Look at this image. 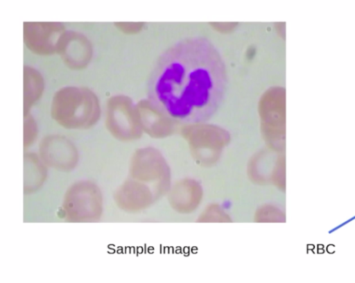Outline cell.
I'll return each mask as SVG.
<instances>
[{"label": "cell", "mask_w": 355, "mask_h": 283, "mask_svg": "<svg viewBox=\"0 0 355 283\" xmlns=\"http://www.w3.org/2000/svg\"><path fill=\"white\" fill-rule=\"evenodd\" d=\"M227 81L225 61L215 44L203 36L185 37L161 55L149 103L175 121H205L222 104Z\"/></svg>", "instance_id": "obj_1"}, {"label": "cell", "mask_w": 355, "mask_h": 283, "mask_svg": "<svg viewBox=\"0 0 355 283\" xmlns=\"http://www.w3.org/2000/svg\"><path fill=\"white\" fill-rule=\"evenodd\" d=\"M51 114L60 125L70 128H86L98 119V99L91 90L80 87H66L58 91L51 103Z\"/></svg>", "instance_id": "obj_2"}, {"label": "cell", "mask_w": 355, "mask_h": 283, "mask_svg": "<svg viewBox=\"0 0 355 283\" xmlns=\"http://www.w3.org/2000/svg\"><path fill=\"white\" fill-rule=\"evenodd\" d=\"M64 26L54 22H26L23 40L26 48L40 55L58 53L67 33Z\"/></svg>", "instance_id": "obj_3"}, {"label": "cell", "mask_w": 355, "mask_h": 283, "mask_svg": "<svg viewBox=\"0 0 355 283\" xmlns=\"http://www.w3.org/2000/svg\"><path fill=\"white\" fill-rule=\"evenodd\" d=\"M105 114L109 130L118 137L130 139L135 128V111L130 99L124 96L110 98Z\"/></svg>", "instance_id": "obj_4"}, {"label": "cell", "mask_w": 355, "mask_h": 283, "mask_svg": "<svg viewBox=\"0 0 355 283\" xmlns=\"http://www.w3.org/2000/svg\"><path fill=\"white\" fill-rule=\"evenodd\" d=\"M93 53L92 43L84 34L67 31L58 54L68 67L80 69L90 62Z\"/></svg>", "instance_id": "obj_5"}, {"label": "cell", "mask_w": 355, "mask_h": 283, "mask_svg": "<svg viewBox=\"0 0 355 283\" xmlns=\"http://www.w3.org/2000/svg\"><path fill=\"white\" fill-rule=\"evenodd\" d=\"M44 89L41 74L31 67L24 68V111L40 97Z\"/></svg>", "instance_id": "obj_6"}, {"label": "cell", "mask_w": 355, "mask_h": 283, "mask_svg": "<svg viewBox=\"0 0 355 283\" xmlns=\"http://www.w3.org/2000/svg\"><path fill=\"white\" fill-rule=\"evenodd\" d=\"M114 24L117 29L126 35L133 34L139 28V23L120 22Z\"/></svg>", "instance_id": "obj_7"}]
</instances>
